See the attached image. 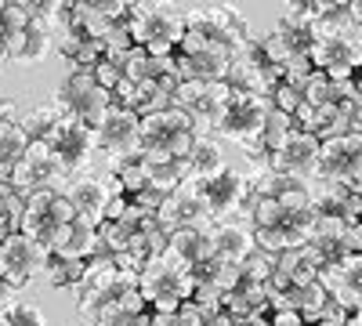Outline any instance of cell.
<instances>
[{
	"label": "cell",
	"instance_id": "6da1fadb",
	"mask_svg": "<svg viewBox=\"0 0 362 326\" xmlns=\"http://www.w3.org/2000/svg\"><path fill=\"white\" fill-rule=\"evenodd\" d=\"M127 29L134 47H145L153 58H170L185 37V8L174 4H131Z\"/></svg>",
	"mask_w": 362,
	"mask_h": 326
},
{
	"label": "cell",
	"instance_id": "7a4b0ae2",
	"mask_svg": "<svg viewBox=\"0 0 362 326\" xmlns=\"http://www.w3.org/2000/svg\"><path fill=\"white\" fill-rule=\"evenodd\" d=\"M192 290H196V279L192 272H185L177 261H170L167 254L145 261V269L138 276V293L145 298L148 312H177L185 301H192Z\"/></svg>",
	"mask_w": 362,
	"mask_h": 326
},
{
	"label": "cell",
	"instance_id": "3957f363",
	"mask_svg": "<svg viewBox=\"0 0 362 326\" xmlns=\"http://www.w3.org/2000/svg\"><path fill=\"white\" fill-rule=\"evenodd\" d=\"M232 91H247V95H257V98H268L276 95V87L283 83V69L268 58L261 37H247L243 44L232 47V62H228V80H225Z\"/></svg>",
	"mask_w": 362,
	"mask_h": 326
},
{
	"label": "cell",
	"instance_id": "277c9868",
	"mask_svg": "<svg viewBox=\"0 0 362 326\" xmlns=\"http://www.w3.org/2000/svg\"><path fill=\"white\" fill-rule=\"evenodd\" d=\"M95 145L109 153V177L119 174L141 156V116L112 102L95 124Z\"/></svg>",
	"mask_w": 362,
	"mask_h": 326
},
{
	"label": "cell",
	"instance_id": "5b68a950",
	"mask_svg": "<svg viewBox=\"0 0 362 326\" xmlns=\"http://www.w3.org/2000/svg\"><path fill=\"white\" fill-rule=\"evenodd\" d=\"M228 62H232V47L214 40V37H203L196 29H185L181 37V47L174 54V69L185 80H206V83H225L228 80Z\"/></svg>",
	"mask_w": 362,
	"mask_h": 326
},
{
	"label": "cell",
	"instance_id": "8992f818",
	"mask_svg": "<svg viewBox=\"0 0 362 326\" xmlns=\"http://www.w3.org/2000/svg\"><path fill=\"white\" fill-rule=\"evenodd\" d=\"M232 87L228 83H206V80H185L174 91V105L181 112H189V120L196 124V134H206L214 138L225 112H228V102H232Z\"/></svg>",
	"mask_w": 362,
	"mask_h": 326
},
{
	"label": "cell",
	"instance_id": "52a82bcc",
	"mask_svg": "<svg viewBox=\"0 0 362 326\" xmlns=\"http://www.w3.org/2000/svg\"><path fill=\"white\" fill-rule=\"evenodd\" d=\"M51 105L62 112V116H76V120L95 127L102 120V112L112 105V91L98 87L95 73H83V69H73L66 80H58L54 87V98Z\"/></svg>",
	"mask_w": 362,
	"mask_h": 326
},
{
	"label": "cell",
	"instance_id": "ba28073f",
	"mask_svg": "<svg viewBox=\"0 0 362 326\" xmlns=\"http://www.w3.org/2000/svg\"><path fill=\"white\" fill-rule=\"evenodd\" d=\"M312 182H334L351 192H362V134H341L319 145Z\"/></svg>",
	"mask_w": 362,
	"mask_h": 326
},
{
	"label": "cell",
	"instance_id": "9c48e42d",
	"mask_svg": "<svg viewBox=\"0 0 362 326\" xmlns=\"http://www.w3.org/2000/svg\"><path fill=\"white\" fill-rule=\"evenodd\" d=\"M268 112H272V102H268V98L235 91L232 102H228L225 120H221V127H218V138L235 141L239 149L247 153V160H254V156H257V145H261V131H264Z\"/></svg>",
	"mask_w": 362,
	"mask_h": 326
},
{
	"label": "cell",
	"instance_id": "30bf717a",
	"mask_svg": "<svg viewBox=\"0 0 362 326\" xmlns=\"http://www.w3.org/2000/svg\"><path fill=\"white\" fill-rule=\"evenodd\" d=\"M192 145H196V124L177 105L153 112V116H141V149H156L174 160H185Z\"/></svg>",
	"mask_w": 362,
	"mask_h": 326
},
{
	"label": "cell",
	"instance_id": "8fae6325",
	"mask_svg": "<svg viewBox=\"0 0 362 326\" xmlns=\"http://www.w3.org/2000/svg\"><path fill=\"white\" fill-rule=\"evenodd\" d=\"M76 218L73 211V203L62 196V192H33V196H25V218H22V235H29L33 243L47 247L54 243V235L62 232L69 221Z\"/></svg>",
	"mask_w": 362,
	"mask_h": 326
},
{
	"label": "cell",
	"instance_id": "7c38bea8",
	"mask_svg": "<svg viewBox=\"0 0 362 326\" xmlns=\"http://www.w3.org/2000/svg\"><path fill=\"white\" fill-rule=\"evenodd\" d=\"M44 141L51 145V153L58 156V163H62V170L69 177L87 174L90 160H95V149H98V145H95V127L76 120V116H62Z\"/></svg>",
	"mask_w": 362,
	"mask_h": 326
},
{
	"label": "cell",
	"instance_id": "4fadbf2b",
	"mask_svg": "<svg viewBox=\"0 0 362 326\" xmlns=\"http://www.w3.org/2000/svg\"><path fill=\"white\" fill-rule=\"evenodd\" d=\"M199 196H203V206H206L210 221L243 214V211L254 206L250 177H247V170H239V167H225L221 174L206 177V182L199 185Z\"/></svg>",
	"mask_w": 362,
	"mask_h": 326
},
{
	"label": "cell",
	"instance_id": "5bb4252c",
	"mask_svg": "<svg viewBox=\"0 0 362 326\" xmlns=\"http://www.w3.org/2000/svg\"><path fill=\"white\" fill-rule=\"evenodd\" d=\"M66 170L62 163H58V156L51 153V145L47 141H29V149L22 153V160L15 163V174H11V189L18 196H33V192H58L54 185H62L66 189Z\"/></svg>",
	"mask_w": 362,
	"mask_h": 326
},
{
	"label": "cell",
	"instance_id": "9a60e30c",
	"mask_svg": "<svg viewBox=\"0 0 362 326\" xmlns=\"http://www.w3.org/2000/svg\"><path fill=\"white\" fill-rule=\"evenodd\" d=\"M358 29L351 33H329V37H315L312 40V69L326 73L329 80H355V73L362 69V44H358Z\"/></svg>",
	"mask_w": 362,
	"mask_h": 326
},
{
	"label": "cell",
	"instance_id": "2e32d148",
	"mask_svg": "<svg viewBox=\"0 0 362 326\" xmlns=\"http://www.w3.org/2000/svg\"><path fill=\"white\" fill-rule=\"evenodd\" d=\"M124 290H131V283L119 276L116 261L109 254H102V257H90L87 261V272H83V279H80V286L73 293H76V305H80L83 319H90L105 301L119 298Z\"/></svg>",
	"mask_w": 362,
	"mask_h": 326
},
{
	"label": "cell",
	"instance_id": "e0dca14e",
	"mask_svg": "<svg viewBox=\"0 0 362 326\" xmlns=\"http://www.w3.org/2000/svg\"><path fill=\"white\" fill-rule=\"evenodd\" d=\"M51 261V250L33 243L29 235L15 232L8 235V240H0V276H4L8 290H22L29 279L37 276V269H44V264Z\"/></svg>",
	"mask_w": 362,
	"mask_h": 326
},
{
	"label": "cell",
	"instance_id": "ac0fdd59",
	"mask_svg": "<svg viewBox=\"0 0 362 326\" xmlns=\"http://www.w3.org/2000/svg\"><path fill=\"white\" fill-rule=\"evenodd\" d=\"M185 29H196L203 37H214L228 47L243 44L250 37L247 18L228 4H192V8H185Z\"/></svg>",
	"mask_w": 362,
	"mask_h": 326
},
{
	"label": "cell",
	"instance_id": "d6986e66",
	"mask_svg": "<svg viewBox=\"0 0 362 326\" xmlns=\"http://www.w3.org/2000/svg\"><path fill=\"white\" fill-rule=\"evenodd\" d=\"M257 250L254 243V218L250 211L232 214L210 225V257H218L225 264H243Z\"/></svg>",
	"mask_w": 362,
	"mask_h": 326
},
{
	"label": "cell",
	"instance_id": "ffe728a7",
	"mask_svg": "<svg viewBox=\"0 0 362 326\" xmlns=\"http://www.w3.org/2000/svg\"><path fill=\"white\" fill-rule=\"evenodd\" d=\"M156 225L170 235L177 228H210L214 221H210L206 206H203V196H199V185L196 182H181L156 211Z\"/></svg>",
	"mask_w": 362,
	"mask_h": 326
},
{
	"label": "cell",
	"instance_id": "44dd1931",
	"mask_svg": "<svg viewBox=\"0 0 362 326\" xmlns=\"http://www.w3.org/2000/svg\"><path fill=\"white\" fill-rule=\"evenodd\" d=\"M315 283L326 290V298L334 301L337 308H344L348 315L362 312V254H348L337 264L319 269Z\"/></svg>",
	"mask_w": 362,
	"mask_h": 326
},
{
	"label": "cell",
	"instance_id": "7402d4cb",
	"mask_svg": "<svg viewBox=\"0 0 362 326\" xmlns=\"http://www.w3.org/2000/svg\"><path fill=\"white\" fill-rule=\"evenodd\" d=\"M319 138L315 134H293L279 153H272L268 156V167L276 170V174H283V177H290V182H297V185H308L312 182V170H315V160H319Z\"/></svg>",
	"mask_w": 362,
	"mask_h": 326
},
{
	"label": "cell",
	"instance_id": "603a6c76",
	"mask_svg": "<svg viewBox=\"0 0 362 326\" xmlns=\"http://www.w3.org/2000/svg\"><path fill=\"white\" fill-rule=\"evenodd\" d=\"M102 254H109V250L98 235V225L87 221V218H73L51 243V257H62V261H90V257H102Z\"/></svg>",
	"mask_w": 362,
	"mask_h": 326
},
{
	"label": "cell",
	"instance_id": "cb8c5ba5",
	"mask_svg": "<svg viewBox=\"0 0 362 326\" xmlns=\"http://www.w3.org/2000/svg\"><path fill=\"white\" fill-rule=\"evenodd\" d=\"M62 196L73 203L76 218H87V221L102 225L105 221V206L112 199V182L109 177H95V174H80V177H69L66 182Z\"/></svg>",
	"mask_w": 362,
	"mask_h": 326
},
{
	"label": "cell",
	"instance_id": "d4e9b609",
	"mask_svg": "<svg viewBox=\"0 0 362 326\" xmlns=\"http://www.w3.org/2000/svg\"><path fill=\"white\" fill-rule=\"evenodd\" d=\"M268 305H272V312H293V315L305 319L308 326H315L326 315L329 298H326V290L319 283H308V286H290L283 293H272L268 290Z\"/></svg>",
	"mask_w": 362,
	"mask_h": 326
},
{
	"label": "cell",
	"instance_id": "484cf974",
	"mask_svg": "<svg viewBox=\"0 0 362 326\" xmlns=\"http://www.w3.org/2000/svg\"><path fill=\"white\" fill-rule=\"evenodd\" d=\"M319 279V261L312 257L308 247H297V250H283L276 254V272L268 279L272 293H283L290 286H308Z\"/></svg>",
	"mask_w": 362,
	"mask_h": 326
},
{
	"label": "cell",
	"instance_id": "4316f807",
	"mask_svg": "<svg viewBox=\"0 0 362 326\" xmlns=\"http://www.w3.org/2000/svg\"><path fill=\"white\" fill-rule=\"evenodd\" d=\"M225 312L235 322H257L264 326L272 319V305H268V286L264 283H250L239 279L228 293H225Z\"/></svg>",
	"mask_w": 362,
	"mask_h": 326
},
{
	"label": "cell",
	"instance_id": "83f0119b",
	"mask_svg": "<svg viewBox=\"0 0 362 326\" xmlns=\"http://www.w3.org/2000/svg\"><path fill=\"white\" fill-rule=\"evenodd\" d=\"M148 319H153V312H148L138 286H131V290L119 293V298L105 301L87 322H95V326H148Z\"/></svg>",
	"mask_w": 362,
	"mask_h": 326
},
{
	"label": "cell",
	"instance_id": "f1b7e54d",
	"mask_svg": "<svg viewBox=\"0 0 362 326\" xmlns=\"http://www.w3.org/2000/svg\"><path fill=\"white\" fill-rule=\"evenodd\" d=\"M228 167L225 160V149H221V141L218 138H206V134H196V145L189 149V156L181 160V170H185V182H196L203 185L206 177H214Z\"/></svg>",
	"mask_w": 362,
	"mask_h": 326
},
{
	"label": "cell",
	"instance_id": "f546056e",
	"mask_svg": "<svg viewBox=\"0 0 362 326\" xmlns=\"http://www.w3.org/2000/svg\"><path fill=\"white\" fill-rule=\"evenodd\" d=\"M29 40V15L22 4H0V62H22Z\"/></svg>",
	"mask_w": 362,
	"mask_h": 326
},
{
	"label": "cell",
	"instance_id": "4dcf8cb0",
	"mask_svg": "<svg viewBox=\"0 0 362 326\" xmlns=\"http://www.w3.org/2000/svg\"><path fill=\"white\" fill-rule=\"evenodd\" d=\"M170 261H177L185 272L199 269V264L210 257V228H177L167 235V250Z\"/></svg>",
	"mask_w": 362,
	"mask_h": 326
},
{
	"label": "cell",
	"instance_id": "1f68e13d",
	"mask_svg": "<svg viewBox=\"0 0 362 326\" xmlns=\"http://www.w3.org/2000/svg\"><path fill=\"white\" fill-rule=\"evenodd\" d=\"M355 112H358V102H355V98H348V102H334V105H319V109L312 112L308 127L300 131V134H315L319 141H329V138L351 134Z\"/></svg>",
	"mask_w": 362,
	"mask_h": 326
},
{
	"label": "cell",
	"instance_id": "d6a6232c",
	"mask_svg": "<svg viewBox=\"0 0 362 326\" xmlns=\"http://www.w3.org/2000/svg\"><path fill=\"white\" fill-rule=\"evenodd\" d=\"M261 44H264V51H268L272 62L283 69L290 58H308V51H312V33H308V29H293V25H286V22H276V29H272L268 37H261Z\"/></svg>",
	"mask_w": 362,
	"mask_h": 326
},
{
	"label": "cell",
	"instance_id": "836d02e7",
	"mask_svg": "<svg viewBox=\"0 0 362 326\" xmlns=\"http://www.w3.org/2000/svg\"><path fill=\"white\" fill-rule=\"evenodd\" d=\"M138 163H141V170H145V182H148V189L160 192V196H170V192H174L181 182H185V170H181V160H174V156H167V153L141 149Z\"/></svg>",
	"mask_w": 362,
	"mask_h": 326
},
{
	"label": "cell",
	"instance_id": "e575fe53",
	"mask_svg": "<svg viewBox=\"0 0 362 326\" xmlns=\"http://www.w3.org/2000/svg\"><path fill=\"white\" fill-rule=\"evenodd\" d=\"M25 149H29V138H25V131L18 127V120L0 124V177H4V182H11L15 163L22 160Z\"/></svg>",
	"mask_w": 362,
	"mask_h": 326
},
{
	"label": "cell",
	"instance_id": "d590c367",
	"mask_svg": "<svg viewBox=\"0 0 362 326\" xmlns=\"http://www.w3.org/2000/svg\"><path fill=\"white\" fill-rule=\"evenodd\" d=\"M0 326H47V315H44L40 305L8 293L4 305H0Z\"/></svg>",
	"mask_w": 362,
	"mask_h": 326
},
{
	"label": "cell",
	"instance_id": "8d00e7d4",
	"mask_svg": "<svg viewBox=\"0 0 362 326\" xmlns=\"http://www.w3.org/2000/svg\"><path fill=\"white\" fill-rule=\"evenodd\" d=\"M305 189H308V199H312V206H315L319 214H337V218H341L344 199H348V192H351V189L334 185V182H308Z\"/></svg>",
	"mask_w": 362,
	"mask_h": 326
},
{
	"label": "cell",
	"instance_id": "74e56055",
	"mask_svg": "<svg viewBox=\"0 0 362 326\" xmlns=\"http://www.w3.org/2000/svg\"><path fill=\"white\" fill-rule=\"evenodd\" d=\"M58 120H62V112H58V109L47 102V105H37V109L22 112V116H18V127L25 131V138H29V141H44Z\"/></svg>",
	"mask_w": 362,
	"mask_h": 326
},
{
	"label": "cell",
	"instance_id": "f35d334b",
	"mask_svg": "<svg viewBox=\"0 0 362 326\" xmlns=\"http://www.w3.org/2000/svg\"><path fill=\"white\" fill-rule=\"evenodd\" d=\"M22 218H25V196H18L11 185L4 189V196H0V235H15L22 232Z\"/></svg>",
	"mask_w": 362,
	"mask_h": 326
},
{
	"label": "cell",
	"instance_id": "ab89813d",
	"mask_svg": "<svg viewBox=\"0 0 362 326\" xmlns=\"http://www.w3.org/2000/svg\"><path fill=\"white\" fill-rule=\"evenodd\" d=\"M44 272H47V279H51V286H69V290H76L80 286V279H83V272H87V261H62V257H51L47 264H44Z\"/></svg>",
	"mask_w": 362,
	"mask_h": 326
},
{
	"label": "cell",
	"instance_id": "60d3db41",
	"mask_svg": "<svg viewBox=\"0 0 362 326\" xmlns=\"http://www.w3.org/2000/svg\"><path fill=\"white\" fill-rule=\"evenodd\" d=\"M272 272H276V254H268V250H254L243 264H239V279L264 283V286H268Z\"/></svg>",
	"mask_w": 362,
	"mask_h": 326
},
{
	"label": "cell",
	"instance_id": "b9f144b4",
	"mask_svg": "<svg viewBox=\"0 0 362 326\" xmlns=\"http://www.w3.org/2000/svg\"><path fill=\"white\" fill-rule=\"evenodd\" d=\"M272 105H276L279 112H286V116H293L300 105H305V95H300V87H293V83H279L276 87V95H272Z\"/></svg>",
	"mask_w": 362,
	"mask_h": 326
},
{
	"label": "cell",
	"instance_id": "7bdbcfd3",
	"mask_svg": "<svg viewBox=\"0 0 362 326\" xmlns=\"http://www.w3.org/2000/svg\"><path fill=\"white\" fill-rule=\"evenodd\" d=\"M141 98H145V91H141L138 83H131V80H119V83L112 87V102L124 105V109H131V112L141 109Z\"/></svg>",
	"mask_w": 362,
	"mask_h": 326
},
{
	"label": "cell",
	"instance_id": "ee69618b",
	"mask_svg": "<svg viewBox=\"0 0 362 326\" xmlns=\"http://www.w3.org/2000/svg\"><path fill=\"white\" fill-rule=\"evenodd\" d=\"M95 80H98V87H105V91H112V87L124 80V69H119L116 62H109V58H102V62L95 66Z\"/></svg>",
	"mask_w": 362,
	"mask_h": 326
},
{
	"label": "cell",
	"instance_id": "f6af8a7d",
	"mask_svg": "<svg viewBox=\"0 0 362 326\" xmlns=\"http://www.w3.org/2000/svg\"><path fill=\"white\" fill-rule=\"evenodd\" d=\"M341 218H344L348 225H358V221H362V192H348V199H344V211H341Z\"/></svg>",
	"mask_w": 362,
	"mask_h": 326
},
{
	"label": "cell",
	"instance_id": "bcb514c9",
	"mask_svg": "<svg viewBox=\"0 0 362 326\" xmlns=\"http://www.w3.org/2000/svg\"><path fill=\"white\" fill-rule=\"evenodd\" d=\"M18 105L11 102V98H4V95H0V124H11V120H18Z\"/></svg>",
	"mask_w": 362,
	"mask_h": 326
},
{
	"label": "cell",
	"instance_id": "7dc6e473",
	"mask_svg": "<svg viewBox=\"0 0 362 326\" xmlns=\"http://www.w3.org/2000/svg\"><path fill=\"white\" fill-rule=\"evenodd\" d=\"M348 11H351L355 29H362V0H348Z\"/></svg>",
	"mask_w": 362,
	"mask_h": 326
},
{
	"label": "cell",
	"instance_id": "c3c4849f",
	"mask_svg": "<svg viewBox=\"0 0 362 326\" xmlns=\"http://www.w3.org/2000/svg\"><path fill=\"white\" fill-rule=\"evenodd\" d=\"M206 326H235V319H232V315H228V312L221 308V312H218L214 319H206Z\"/></svg>",
	"mask_w": 362,
	"mask_h": 326
},
{
	"label": "cell",
	"instance_id": "681fc988",
	"mask_svg": "<svg viewBox=\"0 0 362 326\" xmlns=\"http://www.w3.org/2000/svg\"><path fill=\"white\" fill-rule=\"evenodd\" d=\"M355 98H358V105H362V69L355 73Z\"/></svg>",
	"mask_w": 362,
	"mask_h": 326
},
{
	"label": "cell",
	"instance_id": "f907efd6",
	"mask_svg": "<svg viewBox=\"0 0 362 326\" xmlns=\"http://www.w3.org/2000/svg\"><path fill=\"white\" fill-rule=\"evenodd\" d=\"M351 131H355V134H362V105H358V112H355V124H351Z\"/></svg>",
	"mask_w": 362,
	"mask_h": 326
},
{
	"label": "cell",
	"instance_id": "816d5d0a",
	"mask_svg": "<svg viewBox=\"0 0 362 326\" xmlns=\"http://www.w3.org/2000/svg\"><path fill=\"white\" fill-rule=\"evenodd\" d=\"M8 293H11V290H8V283H4V276H0V298H8Z\"/></svg>",
	"mask_w": 362,
	"mask_h": 326
},
{
	"label": "cell",
	"instance_id": "f5cc1de1",
	"mask_svg": "<svg viewBox=\"0 0 362 326\" xmlns=\"http://www.w3.org/2000/svg\"><path fill=\"white\" fill-rule=\"evenodd\" d=\"M235 326H257V322H235Z\"/></svg>",
	"mask_w": 362,
	"mask_h": 326
},
{
	"label": "cell",
	"instance_id": "db71d44e",
	"mask_svg": "<svg viewBox=\"0 0 362 326\" xmlns=\"http://www.w3.org/2000/svg\"><path fill=\"white\" fill-rule=\"evenodd\" d=\"M80 326H95V322H80Z\"/></svg>",
	"mask_w": 362,
	"mask_h": 326
},
{
	"label": "cell",
	"instance_id": "11a10c76",
	"mask_svg": "<svg viewBox=\"0 0 362 326\" xmlns=\"http://www.w3.org/2000/svg\"><path fill=\"white\" fill-rule=\"evenodd\" d=\"M0 305H4V298H0Z\"/></svg>",
	"mask_w": 362,
	"mask_h": 326
},
{
	"label": "cell",
	"instance_id": "9f6ffc18",
	"mask_svg": "<svg viewBox=\"0 0 362 326\" xmlns=\"http://www.w3.org/2000/svg\"><path fill=\"white\" fill-rule=\"evenodd\" d=\"M0 66H4V62H0Z\"/></svg>",
	"mask_w": 362,
	"mask_h": 326
}]
</instances>
